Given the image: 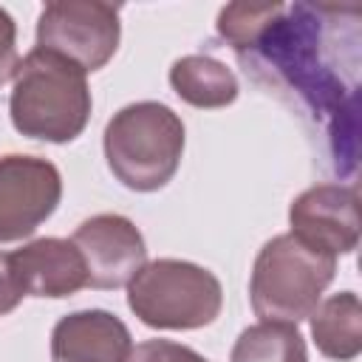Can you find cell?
<instances>
[{
  "label": "cell",
  "instance_id": "6da1fadb",
  "mask_svg": "<svg viewBox=\"0 0 362 362\" xmlns=\"http://www.w3.org/2000/svg\"><path fill=\"white\" fill-rule=\"evenodd\" d=\"M90 107L88 74L71 59L45 48H31L17 62L8 116L20 136L68 144L88 127Z\"/></svg>",
  "mask_w": 362,
  "mask_h": 362
},
{
  "label": "cell",
  "instance_id": "7a4b0ae2",
  "mask_svg": "<svg viewBox=\"0 0 362 362\" xmlns=\"http://www.w3.org/2000/svg\"><path fill=\"white\" fill-rule=\"evenodd\" d=\"M184 122L164 102H130L105 124L102 147L113 178L133 192L167 187L184 156Z\"/></svg>",
  "mask_w": 362,
  "mask_h": 362
},
{
  "label": "cell",
  "instance_id": "3957f363",
  "mask_svg": "<svg viewBox=\"0 0 362 362\" xmlns=\"http://www.w3.org/2000/svg\"><path fill=\"white\" fill-rule=\"evenodd\" d=\"M337 274V257L305 243L294 232L274 235L255 257L249 303L260 322L297 325L322 300Z\"/></svg>",
  "mask_w": 362,
  "mask_h": 362
},
{
  "label": "cell",
  "instance_id": "277c9868",
  "mask_svg": "<svg viewBox=\"0 0 362 362\" xmlns=\"http://www.w3.org/2000/svg\"><path fill=\"white\" fill-rule=\"evenodd\" d=\"M127 308L156 331H195L212 325L223 308L221 280L192 260L158 257L127 283Z\"/></svg>",
  "mask_w": 362,
  "mask_h": 362
},
{
  "label": "cell",
  "instance_id": "5b68a950",
  "mask_svg": "<svg viewBox=\"0 0 362 362\" xmlns=\"http://www.w3.org/2000/svg\"><path fill=\"white\" fill-rule=\"evenodd\" d=\"M122 40L119 6L102 0H54L37 17V48L54 51L85 74L105 68Z\"/></svg>",
  "mask_w": 362,
  "mask_h": 362
},
{
  "label": "cell",
  "instance_id": "8992f818",
  "mask_svg": "<svg viewBox=\"0 0 362 362\" xmlns=\"http://www.w3.org/2000/svg\"><path fill=\"white\" fill-rule=\"evenodd\" d=\"M62 198V175L40 156H0V243L23 240L45 223Z\"/></svg>",
  "mask_w": 362,
  "mask_h": 362
},
{
  "label": "cell",
  "instance_id": "52a82bcc",
  "mask_svg": "<svg viewBox=\"0 0 362 362\" xmlns=\"http://www.w3.org/2000/svg\"><path fill=\"white\" fill-rule=\"evenodd\" d=\"M71 243L85 260L90 288H122L147 263L144 235L130 218L116 212H102L82 221L74 229Z\"/></svg>",
  "mask_w": 362,
  "mask_h": 362
},
{
  "label": "cell",
  "instance_id": "ba28073f",
  "mask_svg": "<svg viewBox=\"0 0 362 362\" xmlns=\"http://www.w3.org/2000/svg\"><path fill=\"white\" fill-rule=\"evenodd\" d=\"M288 223L305 243L339 257L359 243V198L351 184H314L288 206Z\"/></svg>",
  "mask_w": 362,
  "mask_h": 362
},
{
  "label": "cell",
  "instance_id": "9c48e42d",
  "mask_svg": "<svg viewBox=\"0 0 362 362\" xmlns=\"http://www.w3.org/2000/svg\"><path fill=\"white\" fill-rule=\"evenodd\" d=\"M130 354V328L105 308L71 311L51 328V362H127Z\"/></svg>",
  "mask_w": 362,
  "mask_h": 362
},
{
  "label": "cell",
  "instance_id": "30bf717a",
  "mask_svg": "<svg viewBox=\"0 0 362 362\" xmlns=\"http://www.w3.org/2000/svg\"><path fill=\"white\" fill-rule=\"evenodd\" d=\"M25 297L62 300L88 288V269L79 249L65 238H37L11 252Z\"/></svg>",
  "mask_w": 362,
  "mask_h": 362
},
{
  "label": "cell",
  "instance_id": "8fae6325",
  "mask_svg": "<svg viewBox=\"0 0 362 362\" xmlns=\"http://www.w3.org/2000/svg\"><path fill=\"white\" fill-rule=\"evenodd\" d=\"M317 351L334 362H351L362 354V303L356 291H339L317 303L308 314Z\"/></svg>",
  "mask_w": 362,
  "mask_h": 362
},
{
  "label": "cell",
  "instance_id": "7c38bea8",
  "mask_svg": "<svg viewBox=\"0 0 362 362\" xmlns=\"http://www.w3.org/2000/svg\"><path fill=\"white\" fill-rule=\"evenodd\" d=\"M170 85L181 102L201 110L226 107L238 99V76L226 62L209 54H187L175 59L170 68Z\"/></svg>",
  "mask_w": 362,
  "mask_h": 362
},
{
  "label": "cell",
  "instance_id": "4fadbf2b",
  "mask_svg": "<svg viewBox=\"0 0 362 362\" xmlns=\"http://www.w3.org/2000/svg\"><path fill=\"white\" fill-rule=\"evenodd\" d=\"M229 362H308V351L297 325L255 322L238 334Z\"/></svg>",
  "mask_w": 362,
  "mask_h": 362
},
{
  "label": "cell",
  "instance_id": "5bb4252c",
  "mask_svg": "<svg viewBox=\"0 0 362 362\" xmlns=\"http://www.w3.org/2000/svg\"><path fill=\"white\" fill-rule=\"evenodd\" d=\"M280 6H249V3H229L221 8L218 14V34L238 51H249L263 31L272 25V20L277 17Z\"/></svg>",
  "mask_w": 362,
  "mask_h": 362
},
{
  "label": "cell",
  "instance_id": "9a60e30c",
  "mask_svg": "<svg viewBox=\"0 0 362 362\" xmlns=\"http://www.w3.org/2000/svg\"><path fill=\"white\" fill-rule=\"evenodd\" d=\"M127 362H209L189 345L173 342V339H144L133 348Z\"/></svg>",
  "mask_w": 362,
  "mask_h": 362
},
{
  "label": "cell",
  "instance_id": "2e32d148",
  "mask_svg": "<svg viewBox=\"0 0 362 362\" xmlns=\"http://www.w3.org/2000/svg\"><path fill=\"white\" fill-rule=\"evenodd\" d=\"M23 297H25V288L20 283L14 257L11 252H0V317L11 314L23 303Z\"/></svg>",
  "mask_w": 362,
  "mask_h": 362
},
{
  "label": "cell",
  "instance_id": "e0dca14e",
  "mask_svg": "<svg viewBox=\"0 0 362 362\" xmlns=\"http://www.w3.org/2000/svg\"><path fill=\"white\" fill-rule=\"evenodd\" d=\"M17 25L14 17L0 6V85L8 82L17 71Z\"/></svg>",
  "mask_w": 362,
  "mask_h": 362
}]
</instances>
